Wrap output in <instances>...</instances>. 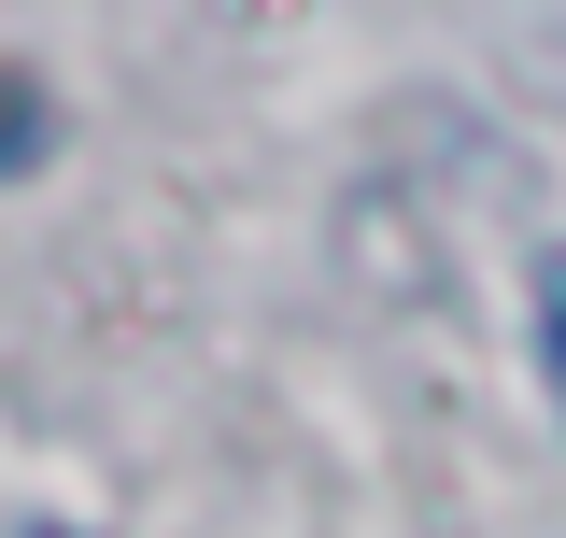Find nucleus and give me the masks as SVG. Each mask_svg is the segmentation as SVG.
Listing matches in <instances>:
<instances>
[{
	"label": "nucleus",
	"mask_w": 566,
	"mask_h": 538,
	"mask_svg": "<svg viewBox=\"0 0 566 538\" xmlns=\"http://www.w3.org/2000/svg\"><path fill=\"white\" fill-rule=\"evenodd\" d=\"M538 383H553V411H566V241L538 256Z\"/></svg>",
	"instance_id": "f257e3e1"
},
{
	"label": "nucleus",
	"mask_w": 566,
	"mask_h": 538,
	"mask_svg": "<svg viewBox=\"0 0 566 538\" xmlns=\"http://www.w3.org/2000/svg\"><path fill=\"white\" fill-rule=\"evenodd\" d=\"M29 156H43V100H29V85H0V170H29Z\"/></svg>",
	"instance_id": "f03ea898"
}]
</instances>
